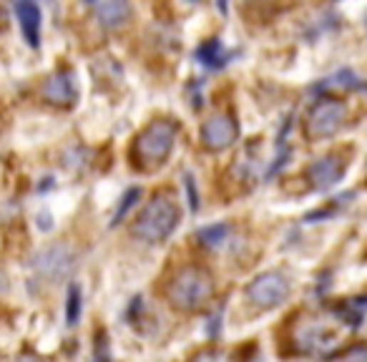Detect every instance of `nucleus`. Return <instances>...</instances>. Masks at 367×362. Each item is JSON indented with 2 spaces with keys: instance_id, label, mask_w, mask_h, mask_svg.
I'll return each mask as SVG.
<instances>
[{
  "instance_id": "obj_1",
  "label": "nucleus",
  "mask_w": 367,
  "mask_h": 362,
  "mask_svg": "<svg viewBox=\"0 0 367 362\" xmlns=\"http://www.w3.org/2000/svg\"><path fill=\"white\" fill-rule=\"evenodd\" d=\"M217 292V282H214L212 272L204 267L189 264L179 269L166 284V302L176 309V312H199L214 299Z\"/></svg>"
},
{
  "instance_id": "obj_2",
  "label": "nucleus",
  "mask_w": 367,
  "mask_h": 362,
  "mask_svg": "<svg viewBox=\"0 0 367 362\" xmlns=\"http://www.w3.org/2000/svg\"><path fill=\"white\" fill-rule=\"evenodd\" d=\"M176 224H179V207L171 197L159 194L141 209V214L131 227V234L141 242H149V244H159L166 237H171Z\"/></svg>"
},
{
  "instance_id": "obj_3",
  "label": "nucleus",
  "mask_w": 367,
  "mask_h": 362,
  "mask_svg": "<svg viewBox=\"0 0 367 362\" xmlns=\"http://www.w3.org/2000/svg\"><path fill=\"white\" fill-rule=\"evenodd\" d=\"M176 123L169 121V118H159V121L149 123L144 131L136 136V156L146 164H161V161L169 159V154L174 151L176 144Z\"/></svg>"
},
{
  "instance_id": "obj_4",
  "label": "nucleus",
  "mask_w": 367,
  "mask_h": 362,
  "mask_svg": "<svg viewBox=\"0 0 367 362\" xmlns=\"http://www.w3.org/2000/svg\"><path fill=\"white\" fill-rule=\"evenodd\" d=\"M347 118V108L337 98H319L312 108H309L307 118H304V136L309 141H322L335 136L342 128Z\"/></svg>"
},
{
  "instance_id": "obj_5",
  "label": "nucleus",
  "mask_w": 367,
  "mask_h": 362,
  "mask_svg": "<svg viewBox=\"0 0 367 362\" xmlns=\"http://www.w3.org/2000/svg\"><path fill=\"white\" fill-rule=\"evenodd\" d=\"M289 282L279 272H264L257 274L247 287V299L259 309H274L287 299Z\"/></svg>"
},
{
  "instance_id": "obj_6",
  "label": "nucleus",
  "mask_w": 367,
  "mask_h": 362,
  "mask_svg": "<svg viewBox=\"0 0 367 362\" xmlns=\"http://www.w3.org/2000/svg\"><path fill=\"white\" fill-rule=\"evenodd\" d=\"M33 269L38 272V277L58 282L76 269V254L66 244H51L33 257Z\"/></svg>"
},
{
  "instance_id": "obj_7",
  "label": "nucleus",
  "mask_w": 367,
  "mask_h": 362,
  "mask_svg": "<svg viewBox=\"0 0 367 362\" xmlns=\"http://www.w3.org/2000/svg\"><path fill=\"white\" fill-rule=\"evenodd\" d=\"M239 136V126L229 113H214L202 126V144L209 151H224Z\"/></svg>"
},
{
  "instance_id": "obj_8",
  "label": "nucleus",
  "mask_w": 367,
  "mask_h": 362,
  "mask_svg": "<svg viewBox=\"0 0 367 362\" xmlns=\"http://www.w3.org/2000/svg\"><path fill=\"white\" fill-rule=\"evenodd\" d=\"M345 169H347V161L342 159L340 154H327L309 166L307 179L312 181V187L317 189V192H325V189H332L337 181L342 179Z\"/></svg>"
},
{
  "instance_id": "obj_9",
  "label": "nucleus",
  "mask_w": 367,
  "mask_h": 362,
  "mask_svg": "<svg viewBox=\"0 0 367 362\" xmlns=\"http://www.w3.org/2000/svg\"><path fill=\"white\" fill-rule=\"evenodd\" d=\"M43 98L51 106H71L76 101V81L71 71H58L43 83Z\"/></svg>"
},
{
  "instance_id": "obj_10",
  "label": "nucleus",
  "mask_w": 367,
  "mask_h": 362,
  "mask_svg": "<svg viewBox=\"0 0 367 362\" xmlns=\"http://www.w3.org/2000/svg\"><path fill=\"white\" fill-rule=\"evenodd\" d=\"M16 13H18L23 38L28 41L31 48H38V46H41V11H38V6L33 0H18Z\"/></svg>"
},
{
  "instance_id": "obj_11",
  "label": "nucleus",
  "mask_w": 367,
  "mask_h": 362,
  "mask_svg": "<svg viewBox=\"0 0 367 362\" xmlns=\"http://www.w3.org/2000/svg\"><path fill=\"white\" fill-rule=\"evenodd\" d=\"M131 18V6L128 0H103L98 6V21L106 28H118Z\"/></svg>"
},
{
  "instance_id": "obj_12",
  "label": "nucleus",
  "mask_w": 367,
  "mask_h": 362,
  "mask_svg": "<svg viewBox=\"0 0 367 362\" xmlns=\"http://www.w3.org/2000/svg\"><path fill=\"white\" fill-rule=\"evenodd\" d=\"M360 78H357L352 71H340V73L330 76V78L319 81L317 86H314V90H355L360 88Z\"/></svg>"
},
{
  "instance_id": "obj_13",
  "label": "nucleus",
  "mask_w": 367,
  "mask_h": 362,
  "mask_svg": "<svg viewBox=\"0 0 367 362\" xmlns=\"http://www.w3.org/2000/svg\"><path fill=\"white\" fill-rule=\"evenodd\" d=\"M197 58L202 61L207 68H222V66L227 63V51L222 48L219 41H207L204 46H199Z\"/></svg>"
},
{
  "instance_id": "obj_14",
  "label": "nucleus",
  "mask_w": 367,
  "mask_h": 362,
  "mask_svg": "<svg viewBox=\"0 0 367 362\" xmlns=\"http://www.w3.org/2000/svg\"><path fill=\"white\" fill-rule=\"evenodd\" d=\"M229 232H232V227L229 224H212V227H204V229H199V242H202L204 247H209V249H214V247H222L224 242L229 239Z\"/></svg>"
},
{
  "instance_id": "obj_15",
  "label": "nucleus",
  "mask_w": 367,
  "mask_h": 362,
  "mask_svg": "<svg viewBox=\"0 0 367 362\" xmlns=\"http://www.w3.org/2000/svg\"><path fill=\"white\" fill-rule=\"evenodd\" d=\"M81 309H83L81 287H78V284H71L68 297H66V322H68V325H76V322L81 320Z\"/></svg>"
},
{
  "instance_id": "obj_16",
  "label": "nucleus",
  "mask_w": 367,
  "mask_h": 362,
  "mask_svg": "<svg viewBox=\"0 0 367 362\" xmlns=\"http://www.w3.org/2000/svg\"><path fill=\"white\" fill-rule=\"evenodd\" d=\"M139 199H141V189H136V187H133V189H128V192H126V197H123V199H121V204H118L116 214H113V222H111L113 227H116V224H121V219L126 217V214H128V209H131L133 204L139 202Z\"/></svg>"
},
{
  "instance_id": "obj_17",
  "label": "nucleus",
  "mask_w": 367,
  "mask_h": 362,
  "mask_svg": "<svg viewBox=\"0 0 367 362\" xmlns=\"http://www.w3.org/2000/svg\"><path fill=\"white\" fill-rule=\"evenodd\" d=\"M184 184H187V192H189V207H192V212H197L199 197H197V187H194V176L192 174L184 176Z\"/></svg>"
},
{
  "instance_id": "obj_18",
  "label": "nucleus",
  "mask_w": 367,
  "mask_h": 362,
  "mask_svg": "<svg viewBox=\"0 0 367 362\" xmlns=\"http://www.w3.org/2000/svg\"><path fill=\"white\" fill-rule=\"evenodd\" d=\"M16 362H43V360H41V357H36V355H33V352H23V355L18 357Z\"/></svg>"
},
{
  "instance_id": "obj_19",
  "label": "nucleus",
  "mask_w": 367,
  "mask_h": 362,
  "mask_svg": "<svg viewBox=\"0 0 367 362\" xmlns=\"http://www.w3.org/2000/svg\"><path fill=\"white\" fill-rule=\"evenodd\" d=\"M217 6H219V11L227 16V11H229V0H217Z\"/></svg>"
},
{
  "instance_id": "obj_20",
  "label": "nucleus",
  "mask_w": 367,
  "mask_h": 362,
  "mask_svg": "<svg viewBox=\"0 0 367 362\" xmlns=\"http://www.w3.org/2000/svg\"><path fill=\"white\" fill-rule=\"evenodd\" d=\"M365 28H367V13H365Z\"/></svg>"
}]
</instances>
